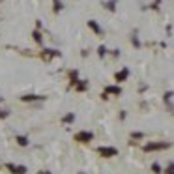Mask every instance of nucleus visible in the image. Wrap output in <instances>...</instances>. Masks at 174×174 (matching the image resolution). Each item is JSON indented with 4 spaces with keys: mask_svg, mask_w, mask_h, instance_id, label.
I'll use <instances>...</instances> for the list:
<instances>
[{
    "mask_svg": "<svg viewBox=\"0 0 174 174\" xmlns=\"http://www.w3.org/2000/svg\"><path fill=\"white\" fill-rule=\"evenodd\" d=\"M98 152L101 153V155H105V157H112V155H116V153H118L116 148H105V146H101Z\"/></svg>",
    "mask_w": 174,
    "mask_h": 174,
    "instance_id": "nucleus-1",
    "label": "nucleus"
},
{
    "mask_svg": "<svg viewBox=\"0 0 174 174\" xmlns=\"http://www.w3.org/2000/svg\"><path fill=\"white\" fill-rule=\"evenodd\" d=\"M75 140L88 142V140H92V133H88V131H81V133H77V135H75Z\"/></svg>",
    "mask_w": 174,
    "mask_h": 174,
    "instance_id": "nucleus-2",
    "label": "nucleus"
},
{
    "mask_svg": "<svg viewBox=\"0 0 174 174\" xmlns=\"http://www.w3.org/2000/svg\"><path fill=\"white\" fill-rule=\"evenodd\" d=\"M168 144L167 142H155V144H146L144 146V150L146 152H150V150H159V148H167Z\"/></svg>",
    "mask_w": 174,
    "mask_h": 174,
    "instance_id": "nucleus-3",
    "label": "nucleus"
},
{
    "mask_svg": "<svg viewBox=\"0 0 174 174\" xmlns=\"http://www.w3.org/2000/svg\"><path fill=\"white\" fill-rule=\"evenodd\" d=\"M8 168H9L11 172H15V174H24V172H26V168H24L23 165H17V167H15V165H11V163H9Z\"/></svg>",
    "mask_w": 174,
    "mask_h": 174,
    "instance_id": "nucleus-4",
    "label": "nucleus"
},
{
    "mask_svg": "<svg viewBox=\"0 0 174 174\" xmlns=\"http://www.w3.org/2000/svg\"><path fill=\"white\" fill-rule=\"evenodd\" d=\"M88 26H90L92 30H94V32H96V34H98V36H101V34H103V30H101V28H99V24H98V23H96V21H88Z\"/></svg>",
    "mask_w": 174,
    "mask_h": 174,
    "instance_id": "nucleus-5",
    "label": "nucleus"
},
{
    "mask_svg": "<svg viewBox=\"0 0 174 174\" xmlns=\"http://www.w3.org/2000/svg\"><path fill=\"white\" fill-rule=\"evenodd\" d=\"M105 94H116V96H120V88H118V86H107Z\"/></svg>",
    "mask_w": 174,
    "mask_h": 174,
    "instance_id": "nucleus-6",
    "label": "nucleus"
},
{
    "mask_svg": "<svg viewBox=\"0 0 174 174\" xmlns=\"http://www.w3.org/2000/svg\"><path fill=\"white\" fill-rule=\"evenodd\" d=\"M103 6L107 8V9H111V11H114V8H116V0H109V2H105Z\"/></svg>",
    "mask_w": 174,
    "mask_h": 174,
    "instance_id": "nucleus-7",
    "label": "nucleus"
},
{
    "mask_svg": "<svg viewBox=\"0 0 174 174\" xmlns=\"http://www.w3.org/2000/svg\"><path fill=\"white\" fill-rule=\"evenodd\" d=\"M53 4H54V11H60V9H62V2H60V0H53Z\"/></svg>",
    "mask_w": 174,
    "mask_h": 174,
    "instance_id": "nucleus-8",
    "label": "nucleus"
},
{
    "mask_svg": "<svg viewBox=\"0 0 174 174\" xmlns=\"http://www.w3.org/2000/svg\"><path fill=\"white\" fill-rule=\"evenodd\" d=\"M17 142H19V144H21V146H26V144H28L26 137H17Z\"/></svg>",
    "mask_w": 174,
    "mask_h": 174,
    "instance_id": "nucleus-9",
    "label": "nucleus"
},
{
    "mask_svg": "<svg viewBox=\"0 0 174 174\" xmlns=\"http://www.w3.org/2000/svg\"><path fill=\"white\" fill-rule=\"evenodd\" d=\"M126 77H127V69H124L122 73H118V75H116V79H118V81H124Z\"/></svg>",
    "mask_w": 174,
    "mask_h": 174,
    "instance_id": "nucleus-10",
    "label": "nucleus"
},
{
    "mask_svg": "<svg viewBox=\"0 0 174 174\" xmlns=\"http://www.w3.org/2000/svg\"><path fill=\"white\" fill-rule=\"evenodd\" d=\"M23 99L24 101H28V99H43V96H24Z\"/></svg>",
    "mask_w": 174,
    "mask_h": 174,
    "instance_id": "nucleus-11",
    "label": "nucleus"
},
{
    "mask_svg": "<svg viewBox=\"0 0 174 174\" xmlns=\"http://www.w3.org/2000/svg\"><path fill=\"white\" fill-rule=\"evenodd\" d=\"M73 120H75V116H73V114H68V116L64 118V122H66V124H69V122H73Z\"/></svg>",
    "mask_w": 174,
    "mask_h": 174,
    "instance_id": "nucleus-12",
    "label": "nucleus"
},
{
    "mask_svg": "<svg viewBox=\"0 0 174 174\" xmlns=\"http://www.w3.org/2000/svg\"><path fill=\"white\" fill-rule=\"evenodd\" d=\"M34 39H36L38 43H41V36H39V32H34Z\"/></svg>",
    "mask_w": 174,
    "mask_h": 174,
    "instance_id": "nucleus-13",
    "label": "nucleus"
},
{
    "mask_svg": "<svg viewBox=\"0 0 174 174\" xmlns=\"http://www.w3.org/2000/svg\"><path fill=\"white\" fill-rule=\"evenodd\" d=\"M105 53H107V49L101 45V47H99V56H105Z\"/></svg>",
    "mask_w": 174,
    "mask_h": 174,
    "instance_id": "nucleus-14",
    "label": "nucleus"
},
{
    "mask_svg": "<svg viewBox=\"0 0 174 174\" xmlns=\"http://www.w3.org/2000/svg\"><path fill=\"white\" fill-rule=\"evenodd\" d=\"M77 88H79V90H84V88H86V83H81L79 86H77Z\"/></svg>",
    "mask_w": 174,
    "mask_h": 174,
    "instance_id": "nucleus-15",
    "label": "nucleus"
},
{
    "mask_svg": "<svg viewBox=\"0 0 174 174\" xmlns=\"http://www.w3.org/2000/svg\"><path fill=\"white\" fill-rule=\"evenodd\" d=\"M8 116V112H0V118H6Z\"/></svg>",
    "mask_w": 174,
    "mask_h": 174,
    "instance_id": "nucleus-16",
    "label": "nucleus"
},
{
    "mask_svg": "<svg viewBox=\"0 0 174 174\" xmlns=\"http://www.w3.org/2000/svg\"><path fill=\"white\" fill-rule=\"evenodd\" d=\"M39 174H51V172H39Z\"/></svg>",
    "mask_w": 174,
    "mask_h": 174,
    "instance_id": "nucleus-17",
    "label": "nucleus"
}]
</instances>
